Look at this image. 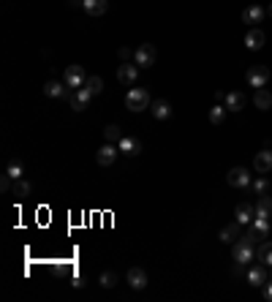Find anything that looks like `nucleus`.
Wrapping results in <instances>:
<instances>
[{"label":"nucleus","mask_w":272,"mask_h":302,"mask_svg":"<svg viewBox=\"0 0 272 302\" xmlns=\"http://www.w3.org/2000/svg\"><path fill=\"white\" fill-rule=\"evenodd\" d=\"M125 106L131 109V112H142V109H147L150 106V93L145 90V87H133V90H128Z\"/></svg>","instance_id":"1"},{"label":"nucleus","mask_w":272,"mask_h":302,"mask_svg":"<svg viewBox=\"0 0 272 302\" xmlns=\"http://www.w3.org/2000/svg\"><path fill=\"white\" fill-rule=\"evenodd\" d=\"M63 82H66L68 87H74V90L85 87V82H87V76H85V66H79V63L68 66V68H66V74H63Z\"/></svg>","instance_id":"2"},{"label":"nucleus","mask_w":272,"mask_h":302,"mask_svg":"<svg viewBox=\"0 0 272 302\" xmlns=\"http://www.w3.org/2000/svg\"><path fill=\"white\" fill-rule=\"evenodd\" d=\"M155 58H158V52H155V46L153 44H139V49L133 52V63L136 66H155Z\"/></svg>","instance_id":"3"},{"label":"nucleus","mask_w":272,"mask_h":302,"mask_svg":"<svg viewBox=\"0 0 272 302\" xmlns=\"http://www.w3.org/2000/svg\"><path fill=\"white\" fill-rule=\"evenodd\" d=\"M245 79H248V85H251V87L259 90V87H264L269 82V68L267 66H251V68H248V74H245Z\"/></svg>","instance_id":"4"},{"label":"nucleus","mask_w":272,"mask_h":302,"mask_svg":"<svg viewBox=\"0 0 272 302\" xmlns=\"http://www.w3.org/2000/svg\"><path fill=\"white\" fill-rule=\"evenodd\" d=\"M226 182L231 188H248L251 185V172H248L245 166H237V169H231L226 174Z\"/></svg>","instance_id":"5"},{"label":"nucleus","mask_w":272,"mask_h":302,"mask_svg":"<svg viewBox=\"0 0 272 302\" xmlns=\"http://www.w3.org/2000/svg\"><path fill=\"white\" fill-rule=\"evenodd\" d=\"M128 286H131V289H136V291H142V289H147V272L142 267H131L128 269Z\"/></svg>","instance_id":"6"},{"label":"nucleus","mask_w":272,"mask_h":302,"mask_svg":"<svg viewBox=\"0 0 272 302\" xmlns=\"http://www.w3.org/2000/svg\"><path fill=\"white\" fill-rule=\"evenodd\" d=\"M93 98H95V95H93L90 90H87V87H79V90H76L74 95H71V109H74V112H82V109H85L87 104H90Z\"/></svg>","instance_id":"7"},{"label":"nucleus","mask_w":272,"mask_h":302,"mask_svg":"<svg viewBox=\"0 0 272 302\" xmlns=\"http://www.w3.org/2000/svg\"><path fill=\"white\" fill-rule=\"evenodd\" d=\"M117 153H120V150L112 145V142H106V145L95 153V161H98V166H112V163H115V158H117Z\"/></svg>","instance_id":"8"},{"label":"nucleus","mask_w":272,"mask_h":302,"mask_svg":"<svg viewBox=\"0 0 272 302\" xmlns=\"http://www.w3.org/2000/svg\"><path fill=\"white\" fill-rule=\"evenodd\" d=\"M136 76H139V66H136V63H123V66L117 68V79L123 85H133Z\"/></svg>","instance_id":"9"},{"label":"nucleus","mask_w":272,"mask_h":302,"mask_svg":"<svg viewBox=\"0 0 272 302\" xmlns=\"http://www.w3.org/2000/svg\"><path fill=\"white\" fill-rule=\"evenodd\" d=\"M117 150H120V153H125V155H139V153H142V142L133 139V136H125V133H123V139L117 142Z\"/></svg>","instance_id":"10"},{"label":"nucleus","mask_w":272,"mask_h":302,"mask_svg":"<svg viewBox=\"0 0 272 302\" xmlns=\"http://www.w3.org/2000/svg\"><path fill=\"white\" fill-rule=\"evenodd\" d=\"M253 166H256V172H259V174L272 172V150H261V153H256Z\"/></svg>","instance_id":"11"},{"label":"nucleus","mask_w":272,"mask_h":302,"mask_svg":"<svg viewBox=\"0 0 272 302\" xmlns=\"http://www.w3.org/2000/svg\"><path fill=\"white\" fill-rule=\"evenodd\" d=\"M264 41H267V36H264L261 28H251V30H248V36H245V46H248V49H261Z\"/></svg>","instance_id":"12"},{"label":"nucleus","mask_w":272,"mask_h":302,"mask_svg":"<svg viewBox=\"0 0 272 302\" xmlns=\"http://www.w3.org/2000/svg\"><path fill=\"white\" fill-rule=\"evenodd\" d=\"M82 9H85V14H90V17H101V14H106V9H109V0H85Z\"/></svg>","instance_id":"13"},{"label":"nucleus","mask_w":272,"mask_h":302,"mask_svg":"<svg viewBox=\"0 0 272 302\" xmlns=\"http://www.w3.org/2000/svg\"><path fill=\"white\" fill-rule=\"evenodd\" d=\"M269 218H253L251 221V232L256 240H267V234H269Z\"/></svg>","instance_id":"14"},{"label":"nucleus","mask_w":272,"mask_h":302,"mask_svg":"<svg viewBox=\"0 0 272 302\" xmlns=\"http://www.w3.org/2000/svg\"><path fill=\"white\" fill-rule=\"evenodd\" d=\"M253 104H256V109L267 112V109H272V93L264 90V87H259V90L253 93Z\"/></svg>","instance_id":"15"},{"label":"nucleus","mask_w":272,"mask_h":302,"mask_svg":"<svg viewBox=\"0 0 272 302\" xmlns=\"http://www.w3.org/2000/svg\"><path fill=\"white\" fill-rule=\"evenodd\" d=\"M264 14H267V11H264L261 6H248V9L242 11V22H248V25L256 28V22H261Z\"/></svg>","instance_id":"16"},{"label":"nucleus","mask_w":272,"mask_h":302,"mask_svg":"<svg viewBox=\"0 0 272 302\" xmlns=\"http://www.w3.org/2000/svg\"><path fill=\"white\" fill-rule=\"evenodd\" d=\"M256 218V207H253V204H248V202H242V204H239V207H237V224H251V221Z\"/></svg>","instance_id":"17"},{"label":"nucleus","mask_w":272,"mask_h":302,"mask_svg":"<svg viewBox=\"0 0 272 302\" xmlns=\"http://www.w3.org/2000/svg\"><path fill=\"white\" fill-rule=\"evenodd\" d=\"M223 101H226V109H231V112H239V109L245 106V95L242 93H226Z\"/></svg>","instance_id":"18"},{"label":"nucleus","mask_w":272,"mask_h":302,"mask_svg":"<svg viewBox=\"0 0 272 302\" xmlns=\"http://www.w3.org/2000/svg\"><path fill=\"white\" fill-rule=\"evenodd\" d=\"M150 106H153L150 112L155 115V120H169V117H172V106L166 104V101H153Z\"/></svg>","instance_id":"19"},{"label":"nucleus","mask_w":272,"mask_h":302,"mask_svg":"<svg viewBox=\"0 0 272 302\" xmlns=\"http://www.w3.org/2000/svg\"><path fill=\"white\" fill-rule=\"evenodd\" d=\"M256 218H272V199L267 194L256 202Z\"/></svg>","instance_id":"20"},{"label":"nucleus","mask_w":272,"mask_h":302,"mask_svg":"<svg viewBox=\"0 0 272 302\" xmlns=\"http://www.w3.org/2000/svg\"><path fill=\"white\" fill-rule=\"evenodd\" d=\"M66 87H68L66 82L60 85V82H55V79H49V82L44 85V93L49 95V98H63V95H66Z\"/></svg>","instance_id":"21"},{"label":"nucleus","mask_w":272,"mask_h":302,"mask_svg":"<svg viewBox=\"0 0 272 302\" xmlns=\"http://www.w3.org/2000/svg\"><path fill=\"white\" fill-rule=\"evenodd\" d=\"M239 226H242V224H237V221H234V224H229V226H223L221 229V242H234L237 240V237H239Z\"/></svg>","instance_id":"22"},{"label":"nucleus","mask_w":272,"mask_h":302,"mask_svg":"<svg viewBox=\"0 0 272 302\" xmlns=\"http://www.w3.org/2000/svg\"><path fill=\"white\" fill-rule=\"evenodd\" d=\"M248 283L264 286V283H267V269H264V267H251V269H248Z\"/></svg>","instance_id":"23"},{"label":"nucleus","mask_w":272,"mask_h":302,"mask_svg":"<svg viewBox=\"0 0 272 302\" xmlns=\"http://www.w3.org/2000/svg\"><path fill=\"white\" fill-rule=\"evenodd\" d=\"M256 259L264 261L267 267H272V242H269V240H267V242H261L259 248H256Z\"/></svg>","instance_id":"24"},{"label":"nucleus","mask_w":272,"mask_h":302,"mask_svg":"<svg viewBox=\"0 0 272 302\" xmlns=\"http://www.w3.org/2000/svg\"><path fill=\"white\" fill-rule=\"evenodd\" d=\"M14 196L17 199H28L30 196V182L22 177V180H14Z\"/></svg>","instance_id":"25"},{"label":"nucleus","mask_w":272,"mask_h":302,"mask_svg":"<svg viewBox=\"0 0 272 302\" xmlns=\"http://www.w3.org/2000/svg\"><path fill=\"white\" fill-rule=\"evenodd\" d=\"M103 136H106V142H112V145H117L120 139H123V131H120V125H106V128H103Z\"/></svg>","instance_id":"26"},{"label":"nucleus","mask_w":272,"mask_h":302,"mask_svg":"<svg viewBox=\"0 0 272 302\" xmlns=\"http://www.w3.org/2000/svg\"><path fill=\"white\" fill-rule=\"evenodd\" d=\"M85 87H87L93 95H101V93H103V79H101V76H87Z\"/></svg>","instance_id":"27"},{"label":"nucleus","mask_w":272,"mask_h":302,"mask_svg":"<svg viewBox=\"0 0 272 302\" xmlns=\"http://www.w3.org/2000/svg\"><path fill=\"white\" fill-rule=\"evenodd\" d=\"M223 120H226V106L215 104V106L210 109V123H215V125H221Z\"/></svg>","instance_id":"28"},{"label":"nucleus","mask_w":272,"mask_h":302,"mask_svg":"<svg viewBox=\"0 0 272 302\" xmlns=\"http://www.w3.org/2000/svg\"><path fill=\"white\" fill-rule=\"evenodd\" d=\"M251 188H253V194L264 196V194H269V180H267V177H259V180L251 182Z\"/></svg>","instance_id":"29"},{"label":"nucleus","mask_w":272,"mask_h":302,"mask_svg":"<svg viewBox=\"0 0 272 302\" xmlns=\"http://www.w3.org/2000/svg\"><path fill=\"white\" fill-rule=\"evenodd\" d=\"M6 174H9L11 180H22L25 169H22V163H19V161H11V163H9V169H6Z\"/></svg>","instance_id":"30"},{"label":"nucleus","mask_w":272,"mask_h":302,"mask_svg":"<svg viewBox=\"0 0 272 302\" xmlns=\"http://www.w3.org/2000/svg\"><path fill=\"white\" fill-rule=\"evenodd\" d=\"M115 283H117V275L115 272H101V286H103V289H112Z\"/></svg>","instance_id":"31"},{"label":"nucleus","mask_w":272,"mask_h":302,"mask_svg":"<svg viewBox=\"0 0 272 302\" xmlns=\"http://www.w3.org/2000/svg\"><path fill=\"white\" fill-rule=\"evenodd\" d=\"M117 54H120V60H123V63H128V60L133 58V52L128 49V46H120V49H117Z\"/></svg>","instance_id":"32"},{"label":"nucleus","mask_w":272,"mask_h":302,"mask_svg":"<svg viewBox=\"0 0 272 302\" xmlns=\"http://www.w3.org/2000/svg\"><path fill=\"white\" fill-rule=\"evenodd\" d=\"M0 190H14V188H11V177H9V174H3V180H0Z\"/></svg>","instance_id":"33"},{"label":"nucleus","mask_w":272,"mask_h":302,"mask_svg":"<svg viewBox=\"0 0 272 302\" xmlns=\"http://www.w3.org/2000/svg\"><path fill=\"white\" fill-rule=\"evenodd\" d=\"M264 299H269V302H272V278H269L267 283H264Z\"/></svg>","instance_id":"34"},{"label":"nucleus","mask_w":272,"mask_h":302,"mask_svg":"<svg viewBox=\"0 0 272 302\" xmlns=\"http://www.w3.org/2000/svg\"><path fill=\"white\" fill-rule=\"evenodd\" d=\"M68 3H71V6H82L85 0H68Z\"/></svg>","instance_id":"35"},{"label":"nucleus","mask_w":272,"mask_h":302,"mask_svg":"<svg viewBox=\"0 0 272 302\" xmlns=\"http://www.w3.org/2000/svg\"><path fill=\"white\" fill-rule=\"evenodd\" d=\"M267 14H269V17H272V3H269V9H267Z\"/></svg>","instance_id":"36"},{"label":"nucleus","mask_w":272,"mask_h":302,"mask_svg":"<svg viewBox=\"0 0 272 302\" xmlns=\"http://www.w3.org/2000/svg\"><path fill=\"white\" fill-rule=\"evenodd\" d=\"M269 278H272V275H269Z\"/></svg>","instance_id":"37"}]
</instances>
